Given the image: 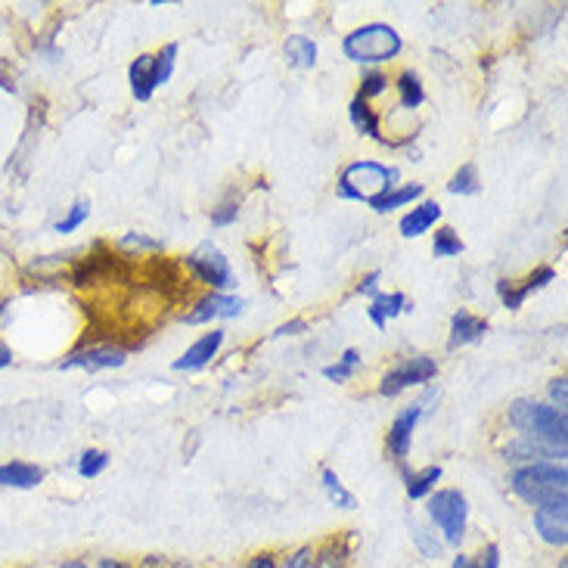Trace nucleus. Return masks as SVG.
I'll return each mask as SVG.
<instances>
[{
    "label": "nucleus",
    "instance_id": "obj_34",
    "mask_svg": "<svg viewBox=\"0 0 568 568\" xmlns=\"http://www.w3.org/2000/svg\"><path fill=\"white\" fill-rule=\"evenodd\" d=\"M554 280H556L554 267L540 264L538 271H531V274H528V277H525L523 283H519V290H523V295H525V298H528V295H535V292L547 290V286L554 283Z\"/></svg>",
    "mask_w": 568,
    "mask_h": 568
},
{
    "label": "nucleus",
    "instance_id": "obj_11",
    "mask_svg": "<svg viewBox=\"0 0 568 568\" xmlns=\"http://www.w3.org/2000/svg\"><path fill=\"white\" fill-rule=\"evenodd\" d=\"M500 457L513 466H531V463H566V447L547 445L528 435H516L509 445H504Z\"/></svg>",
    "mask_w": 568,
    "mask_h": 568
},
{
    "label": "nucleus",
    "instance_id": "obj_8",
    "mask_svg": "<svg viewBox=\"0 0 568 568\" xmlns=\"http://www.w3.org/2000/svg\"><path fill=\"white\" fill-rule=\"evenodd\" d=\"M243 307H246V302L233 292H205L186 311L184 323L186 326H212L217 321H233L243 314Z\"/></svg>",
    "mask_w": 568,
    "mask_h": 568
},
{
    "label": "nucleus",
    "instance_id": "obj_32",
    "mask_svg": "<svg viewBox=\"0 0 568 568\" xmlns=\"http://www.w3.org/2000/svg\"><path fill=\"white\" fill-rule=\"evenodd\" d=\"M109 466V454L100 450V447H88L81 457H78V476L81 478H97L106 473Z\"/></svg>",
    "mask_w": 568,
    "mask_h": 568
},
{
    "label": "nucleus",
    "instance_id": "obj_46",
    "mask_svg": "<svg viewBox=\"0 0 568 568\" xmlns=\"http://www.w3.org/2000/svg\"><path fill=\"white\" fill-rule=\"evenodd\" d=\"M450 568H473V559H469V556H457V559H454V562H450Z\"/></svg>",
    "mask_w": 568,
    "mask_h": 568
},
{
    "label": "nucleus",
    "instance_id": "obj_23",
    "mask_svg": "<svg viewBox=\"0 0 568 568\" xmlns=\"http://www.w3.org/2000/svg\"><path fill=\"white\" fill-rule=\"evenodd\" d=\"M395 88L400 93V106L407 109V112H414L426 103V88H423V78L414 69H404L398 78H395Z\"/></svg>",
    "mask_w": 568,
    "mask_h": 568
},
{
    "label": "nucleus",
    "instance_id": "obj_45",
    "mask_svg": "<svg viewBox=\"0 0 568 568\" xmlns=\"http://www.w3.org/2000/svg\"><path fill=\"white\" fill-rule=\"evenodd\" d=\"M97 568H131V566L122 562V559H109V556H103V559L97 562Z\"/></svg>",
    "mask_w": 568,
    "mask_h": 568
},
{
    "label": "nucleus",
    "instance_id": "obj_2",
    "mask_svg": "<svg viewBox=\"0 0 568 568\" xmlns=\"http://www.w3.org/2000/svg\"><path fill=\"white\" fill-rule=\"evenodd\" d=\"M400 50H404V38L388 22H367L342 38L345 60L357 62L364 69H383L392 60H398Z\"/></svg>",
    "mask_w": 568,
    "mask_h": 568
},
{
    "label": "nucleus",
    "instance_id": "obj_7",
    "mask_svg": "<svg viewBox=\"0 0 568 568\" xmlns=\"http://www.w3.org/2000/svg\"><path fill=\"white\" fill-rule=\"evenodd\" d=\"M438 376V361L429 354H414L404 357L379 379V395L383 398H398L407 388H423Z\"/></svg>",
    "mask_w": 568,
    "mask_h": 568
},
{
    "label": "nucleus",
    "instance_id": "obj_38",
    "mask_svg": "<svg viewBox=\"0 0 568 568\" xmlns=\"http://www.w3.org/2000/svg\"><path fill=\"white\" fill-rule=\"evenodd\" d=\"M547 395H550V400H547V404H554V407H559V410H566L568 407V379L566 376H556V379H550V385H547Z\"/></svg>",
    "mask_w": 568,
    "mask_h": 568
},
{
    "label": "nucleus",
    "instance_id": "obj_31",
    "mask_svg": "<svg viewBox=\"0 0 568 568\" xmlns=\"http://www.w3.org/2000/svg\"><path fill=\"white\" fill-rule=\"evenodd\" d=\"M178 53H181V47L178 44H165L162 50H155V88H165L174 75V69H178Z\"/></svg>",
    "mask_w": 568,
    "mask_h": 568
},
{
    "label": "nucleus",
    "instance_id": "obj_19",
    "mask_svg": "<svg viewBox=\"0 0 568 568\" xmlns=\"http://www.w3.org/2000/svg\"><path fill=\"white\" fill-rule=\"evenodd\" d=\"M348 119H352L354 131H357V134H364V138L376 140V143H383V146H385L383 115H379L376 109L369 106L367 100L354 97L352 103H348Z\"/></svg>",
    "mask_w": 568,
    "mask_h": 568
},
{
    "label": "nucleus",
    "instance_id": "obj_14",
    "mask_svg": "<svg viewBox=\"0 0 568 568\" xmlns=\"http://www.w3.org/2000/svg\"><path fill=\"white\" fill-rule=\"evenodd\" d=\"M535 528L547 544L554 547H566L568 544V500L559 504H547V507L535 509Z\"/></svg>",
    "mask_w": 568,
    "mask_h": 568
},
{
    "label": "nucleus",
    "instance_id": "obj_20",
    "mask_svg": "<svg viewBox=\"0 0 568 568\" xmlns=\"http://www.w3.org/2000/svg\"><path fill=\"white\" fill-rule=\"evenodd\" d=\"M404 311H410V305H407V295H404V292H379V295L369 302L367 317H369V323L376 326V329H385V323L400 317Z\"/></svg>",
    "mask_w": 568,
    "mask_h": 568
},
{
    "label": "nucleus",
    "instance_id": "obj_5",
    "mask_svg": "<svg viewBox=\"0 0 568 568\" xmlns=\"http://www.w3.org/2000/svg\"><path fill=\"white\" fill-rule=\"evenodd\" d=\"M426 516L447 547H460L466 538V523H469V500L460 488L432 491L426 497Z\"/></svg>",
    "mask_w": 568,
    "mask_h": 568
},
{
    "label": "nucleus",
    "instance_id": "obj_13",
    "mask_svg": "<svg viewBox=\"0 0 568 568\" xmlns=\"http://www.w3.org/2000/svg\"><path fill=\"white\" fill-rule=\"evenodd\" d=\"M442 215H445V209H442V202L435 200H419L416 205H410L398 221V231L404 240H419V236H426L432 233L438 224H442Z\"/></svg>",
    "mask_w": 568,
    "mask_h": 568
},
{
    "label": "nucleus",
    "instance_id": "obj_6",
    "mask_svg": "<svg viewBox=\"0 0 568 568\" xmlns=\"http://www.w3.org/2000/svg\"><path fill=\"white\" fill-rule=\"evenodd\" d=\"M186 271L200 280L209 292H231L236 290V274H233L231 258L215 246V243H200L184 258Z\"/></svg>",
    "mask_w": 568,
    "mask_h": 568
},
{
    "label": "nucleus",
    "instance_id": "obj_39",
    "mask_svg": "<svg viewBox=\"0 0 568 568\" xmlns=\"http://www.w3.org/2000/svg\"><path fill=\"white\" fill-rule=\"evenodd\" d=\"M379 280H383V271H369V274H364L361 277V283H357V295H364V298H376L379 295Z\"/></svg>",
    "mask_w": 568,
    "mask_h": 568
},
{
    "label": "nucleus",
    "instance_id": "obj_26",
    "mask_svg": "<svg viewBox=\"0 0 568 568\" xmlns=\"http://www.w3.org/2000/svg\"><path fill=\"white\" fill-rule=\"evenodd\" d=\"M466 252V243L460 240V233L454 227H435V236H432V255L435 258H460Z\"/></svg>",
    "mask_w": 568,
    "mask_h": 568
},
{
    "label": "nucleus",
    "instance_id": "obj_1",
    "mask_svg": "<svg viewBox=\"0 0 568 568\" xmlns=\"http://www.w3.org/2000/svg\"><path fill=\"white\" fill-rule=\"evenodd\" d=\"M509 488L531 509L568 500V469L566 463H531L516 466L509 473Z\"/></svg>",
    "mask_w": 568,
    "mask_h": 568
},
{
    "label": "nucleus",
    "instance_id": "obj_28",
    "mask_svg": "<svg viewBox=\"0 0 568 568\" xmlns=\"http://www.w3.org/2000/svg\"><path fill=\"white\" fill-rule=\"evenodd\" d=\"M481 181H478V169L473 162H466L460 169L454 171V178L447 181V193L450 196H478Z\"/></svg>",
    "mask_w": 568,
    "mask_h": 568
},
{
    "label": "nucleus",
    "instance_id": "obj_30",
    "mask_svg": "<svg viewBox=\"0 0 568 568\" xmlns=\"http://www.w3.org/2000/svg\"><path fill=\"white\" fill-rule=\"evenodd\" d=\"M348 562V544L345 540H326L321 550H314L311 568H345Z\"/></svg>",
    "mask_w": 568,
    "mask_h": 568
},
{
    "label": "nucleus",
    "instance_id": "obj_29",
    "mask_svg": "<svg viewBox=\"0 0 568 568\" xmlns=\"http://www.w3.org/2000/svg\"><path fill=\"white\" fill-rule=\"evenodd\" d=\"M388 88H392V78L385 75L383 69H364L361 72V88H357V93L354 97H361V100H376V97H385L388 93Z\"/></svg>",
    "mask_w": 568,
    "mask_h": 568
},
{
    "label": "nucleus",
    "instance_id": "obj_44",
    "mask_svg": "<svg viewBox=\"0 0 568 568\" xmlns=\"http://www.w3.org/2000/svg\"><path fill=\"white\" fill-rule=\"evenodd\" d=\"M10 364H13V352H10L7 342H0V369H7Z\"/></svg>",
    "mask_w": 568,
    "mask_h": 568
},
{
    "label": "nucleus",
    "instance_id": "obj_27",
    "mask_svg": "<svg viewBox=\"0 0 568 568\" xmlns=\"http://www.w3.org/2000/svg\"><path fill=\"white\" fill-rule=\"evenodd\" d=\"M321 485L323 494H326V500L338 509H354L357 507V500H354V494L342 485V478L336 476V469H323L321 473Z\"/></svg>",
    "mask_w": 568,
    "mask_h": 568
},
{
    "label": "nucleus",
    "instance_id": "obj_18",
    "mask_svg": "<svg viewBox=\"0 0 568 568\" xmlns=\"http://www.w3.org/2000/svg\"><path fill=\"white\" fill-rule=\"evenodd\" d=\"M419 200H426V186L419 184V181H410V184H398L395 190H388L385 196H379L376 202H369V209L376 212V215H392V212H398V209H410Z\"/></svg>",
    "mask_w": 568,
    "mask_h": 568
},
{
    "label": "nucleus",
    "instance_id": "obj_37",
    "mask_svg": "<svg viewBox=\"0 0 568 568\" xmlns=\"http://www.w3.org/2000/svg\"><path fill=\"white\" fill-rule=\"evenodd\" d=\"M240 217V200H224L217 209H212V227H231Z\"/></svg>",
    "mask_w": 568,
    "mask_h": 568
},
{
    "label": "nucleus",
    "instance_id": "obj_22",
    "mask_svg": "<svg viewBox=\"0 0 568 568\" xmlns=\"http://www.w3.org/2000/svg\"><path fill=\"white\" fill-rule=\"evenodd\" d=\"M445 476V469L435 463V466H423V469H416V473H407L404 476V491L410 500H426L432 491H435V485L442 481Z\"/></svg>",
    "mask_w": 568,
    "mask_h": 568
},
{
    "label": "nucleus",
    "instance_id": "obj_17",
    "mask_svg": "<svg viewBox=\"0 0 568 568\" xmlns=\"http://www.w3.org/2000/svg\"><path fill=\"white\" fill-rule=\"evenodd\" d=\"M128 84H131V97L138 103H150L153 93L159 91L155 88V57L153 53H140L138 60L131 62L128 69Z\"/></svg>",
    "mask_w": 568,
    "mask_h": 568
},
{
    "label": "nucleus",
    "instance_id": "obj_47",
    "mask_svg": "<svg viewBox=\"0 0 568 568\" xmlns=\"http://www.w3.org/2000/svg\"><path fill=\"white\" fill-rule=\"evenodd\" d=\"M60 568H88V562H81V559H69V562H62Z\"/></svg>",
    "mask_w": 568,
    "mask_h": 568
},
{
    "label": "nucleus",
    "instance_id": "obj_42",
    "mask_svg": "<svg viewBox=\"0 0 568 568\" xmlns=\"http://www.w3.org/2000/svg\"><path fill=\"white\" fill-rule=\"evenodd\" d=\"M302 329H307L305 321H290V323H283V326H277V333H274V336H295V333H302Z\"/></svg>",
    "mask_w": 568,
    "mask_h": 568
},
{
    "label": "nucleus",
    "instance_id": "obj_48",
    "mask_svg": "<svg viewBox=\"0 0 568 568\" xmlns=\"http://www.w3.org/2000/svg\"><path fill=\"white\" fill-rule=\"evenodd\" d=\"M143 568H162V559H159V556H150V559L143 562Z\"/></svg>",
    "mask_w": 568,
    "mask_h": 568
},
{
    "label": "nucleus",
    "instance_id": "obj_9",
    "mask_svg": "<svg viewBox=\"0 0 568 568\" xmlns=\"http://www.w3.org/2000/svg\"><path fill=\"white\" fill-rule=\"evenodd\" d=\"M124 364H128V352L122 345H88V348H75L69 357H62L60 369L100 373V369H119Z\"/></svg>",
    "mask_w": 568,
    "mask_h": 568
},
{
    "label": "nucleus",
    "instance_id": "obj_16",
    "mask_svg": "<svg viewBox=\"0 0 568 568\" xmlns=\"http://www.w3.org/2000/svg\"><path fill=\"white\" fill-rule=\"evenodd\" d=\"M44 466L26 460L0 463V488H16V491H31L44 481Z\"/></svg>",
    "mask_w": 568,
    "mask_h": 568
},
{
    "label": "nucleus",
    "instance_id": "obj_41",
    "mask_svg": "<svg viewBox=\"0 0 568 568\" xmlns=\"http://www.w3.org/2000/svg\"><path fill=\"white\" fill-rule=\"evenodd\" d=\"M311 562H314V550L311 547H298L295 554L286 556V566L283 568H311Z\"/></svg>",
    "mask_w": 568,
    "mask_h": 568
},
{
    "label": "nucleus",
    "instance_id": "obj_12",
    "mask_svg": "<svg viewBox=\"0 0 568 568\" xmlns=\"http://www.w3.org/2000/svg\"><path fill=\"white\" fill-rule=\"evenodd\" d=\"M224 342H227V333H224V329H209V333H202V336L171 364V369H174V373H200V369L209 367L217 354H221Z\"/></svg>",
    "mask_w": 568,
    "mask_h": 568
},
{
    "label": "nucleus",
    "instance_id": "obj_25",
    "mask_svg": "<svg viewBox=\"0 0 568 568\" xmlns=\"http://www.w3.org/2000/svg\"><path fill=\"white\" fill-rule=\"evenodd\" d=\"M361 364H364L361 352L357 348H345L336 364H326L323 367V379H329V383H352L354 373L361 369Z\"/></svg>",
    "mask_w": 568,
    "mask_h": 568
},
{
    "label": "nucleus",
    "instance_id": "obj_33",
    "mask_svg": "<svg viewBox=\"0 0 568 568\" xmlns=\"http://www.w3.org/2000/svg\"><path fill=\"white\" fill-rule=\"evenodd\" d=\"M88 217H91V202L78 200L75 205H72V209H69V212H65L60 221H57V227H53V231L62 233V236H65V233H75L78 227L88 221Z\"/></svg>",
    "mask_w": 568,
    "mask_h": 568
},
{
    "label": "nucleus",
    "instance_id": "obj_24",
    "mask_svg": "<svg viewBox=\"0 0 568 568\" xmlns=\"http://www.w3.org/2000/svg\"><path fill=\"white\" fill-rule=\"evenodd\" d=\"M410 538H414L416 550L426 559H442V554H445V540L438 538V531L429 523L414 519V516H410Z\"/></svg>",
    "mask_w": 568,
    "mask_h": 568
},
{
    "label": "nucleus",
    "instance_id": "obj_43",
    "mask_svg": "<svg viewBox=\"0 0 568 568\" xmlns=\"http://www.w3.org/2000/svg\"><path fill=\"white\" fill-rule=\"evenodd\" d=\"M248 568H277V556L274 554H258L252 562H248Z\"/></svg>",
    "mask_w": 568,
    "mask_h": 568
},
{
    "label": "nucleus",
    "instance_id": "obj_4",
    "mask_svg": "<svg viewBox=\"0 0 568 568\" xmlns=\"http://www.w3.org/2000/svg\"><path fill=\"white\" fill-rule=\"evenodd\" d=\"M400 184V171L395 165H385L376 159H357L352 165H345L336 181V196L345 202H376L388 190Z\"/></svg>",
    "mask_w": 568,
    "mask_h": 568
},
{
    "label": "nucleus",
    "instance_id": "obj_50",
    "mask_svg": "<svg viewBox=\"0 0 568 568\" xmlns=\"http://www.w3.org/2000/svg\"><path fill=\"white\" fill-rule=\"evenodd\" d=\"M559 568H568V566H566V559H562V562H559Z\"/></svg>",
    "mask_w": 568,
    "mask_h": 568
},
{
    "label": "nucleus",
    "instance_id": "obj_36",
    "mask_svg": "<svg viewBox=\"0 0 568 568\" xmlns=\"http://www.w3.org/2000/svg\"><path fill=\"white\" fill-rule=\"evenodd\" d=\"M497 295H500V302H504V307H509V311H519V307L525 305V295L516 280H497Z\"/></svg>",
    "mask_w": 568,
    "mask_h": 568
},
{
    "label": "nucleus",
    "instance_id": "obj_10",
    "mask_svg": "<svg viewBox=\"0 0 568 568\" xmlns=\"http://www.w3.org/2000/svg\"><path fill=\"white\" fill-rule=\"evenodd\" d=\"M423 404H410V407H404L395 419H392V426L385 432V447H388V454H392V460L404 463L410 457V447H414V432L419 426V419H423Z\"/></svg>",
    "mask_w": 568,
    "mask_h": 568
},
{
    "label": "nucleus",
    "instance_id": "obj_15",
    "mask_svg": "<svg viewBox=\"0 0 568 568\" xmlns=\"http://www.w3.org/2000/svg\"><path fill=\"white\" fill-rule=\"evenodd\" d=\"M488 333V321L485 317H478L473 311H466L460 307L454 317H450V336H447V348L450 352H457V348H466V345H476L481 342Z\"/></svg>",
    "mask_w": 568,
    "mask_h": 568
},
{
    "label": "nucleus",
    "instance_id": "obj_21",
    "mask_svg": "<svg viewBox=\"0 0 568 568\" xmlns=\"http://www.w3.org/2000/svg\"><path fill=\"white\" fill-rule=\"evenodd\" d=\"M283 57H286L290 69H314L321 50H317L314 38H307V34H290L286 44H283Z\"/></svg>",
    "mask_w": 568,
    "mask_h": 568
},
{
    "label": "nucleus",
    "instance_id": "obj_49",
    "mask_svg": "<svg viewBox=\"0 0 568 568\" xmlns=\"http://www.w3.org/2000/svg\"><path fill=\"white\" fill-rule=\"evenodd\" d=\"M171 568H196V566H193V562H174Z\"/></svg>",
    "mask_w": 568,
    "mask_h": 568
},
{
    "label": "nucleus",
    "instance_id": "obj_40",
    "mask_svg": "<svg viewBox=\"0 0 568 568\" xmlns=\"http://www.w3.org/2000/svg\"><path fill=\"white\" fill-rule=\"evenodd\" d=\"M473 568H500V547L497 544H488L478 559H473Z\"/></svg>",
    "mask_w": 568,
    "mask_h": 568
},
{
    "label": "nucleus",
    "instance_id": "obj_35",
    "mask_svg": "<svg viewBox=\"0 0 568 568\" xmlns=\"http://www.w3.org/2000/svg\"><path fill=\"white\" fill-rule=\"evenodd\" d=\"M122 248H128V252H162L165 248V243L162 240H153V236H146V233H124L122 243H119Z\"/></svg>",
    "mask_w": 568,
    "mask_h": 568
},
{
    "label": "nucleus",
    "instance_id": "obj_3",
    "mask_svg": "<svg viewBox=\"0 0 568 568\" xmlns=\"http://www.w3.org/2000/svg\"><path fill=\"white\" fill-rule=\"evenodd\" d=\"M507 423L519 435H528V438H538V442H547V445L556 447L568 445V414L554 407V404H547V400H513L507 410Z\"/></svg>",
    "mask_w": 568,
    "mask_h": 568
}]
</instances>
